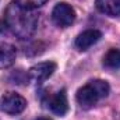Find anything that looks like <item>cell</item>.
<instances>
[{
  "label": "cell",
  "instance_id": "obj_1",
  "mask_svg": "<svg viewBox=\"0 0 120 120\" xmlns=\"http://www.w3.org/2000/svg\"><path fill=\"white\" fill-rule=\"evenodd\" d=\"M7 28L20 39H27L34 35L38 27V15L34 10L24 8L15 1L8 4L4 15Z\"/></svg>",
  "mask_w": 120,
  "mask_h": 120
},
{
  "label": "cell",
  "instance_id": "obj_2",
  "mask_svg": "<svg viewBox=\"0 0 120 120\" xmlns=\"http://www.w3.org/2000/svg\"><path fill=\"white\" fill-rule=\"evenodd\" d=\"M110 91V87L103 80H92L88 84H85L82 88L77 91V102L81 108L90 109L94 105L98 103L99 99L106 98Z\"/></svg>",
  "mask_w": 120,
  "mask_h": 120
},
{
  "label": "cell",
  "instance_id": "obj_3",
  "mask_svg": "<svg viewBox=\"0 0 120 120\" xmlns=\"http://www.w3.org/2000/svg\"><path fill=\"white\" fill-rule=\"evenodd\" d=\"M27 108V101L15 92H6L0 99V109L7 115H18Z\"/></svg>",
  "mask_w": 120,
  "mask_h": 120
},
{
  "label": "cell",
  "instance_id": "obj_4",
  "mask_svg": "<svg viewBox=\"0 0 120 120\" xmlns=\"http://www.w3.org/2000/svg\"><path fill=\"white\" fill-rule=\"evenodd\" d=\"M52 20L57 27H61V28L70 27L75 21V11L70 4L59 3L55 6L52 11Z\"/></svg>",
  "mask_w": 120,
  "mask_h": 120
},
{
  "label": "cell",
  "instance_id": "obj_5",
  "mask_svg": "<svg viewBox=\"0 0 120 120\" xmlns=\"http://www.w3.org/2000/svg\"><path fill=\"white\" fill-rule=\"evenodd\" d=\"M56 70V64L53 61H43V63H38L35 66H32L28 71V77L34 82L41 84L43 81H46L53 71Z\"/></svg>",
  "mask_w": 120,
  "mask_h": 120
},
{
  "label": "cell",
  "instance_id": "obj_6",
  "mask_svg": "<svg viewBox=\"0 0 120 120\" xmlns=\"http://www.w3.org/2000/svg\"><path fill=\"white\" fill-rule=\"evenodd\" d=\"M46 106L57 116H64L68 110V102H67V95H66V91L60 90L56 94L50 95L48 98V102H46Z\"/></svg>",
  "mask_w": 120,
  "mask_h": 120
},
{
  "label": "cell",
  "instance_id": "obj_7",
  "mask_svg": "<svg viewBox=\"0 0 120 120\" xmlns=\"http://www.w3.org/2000/svg\"><path fill=\"white\" fill-rule=\"evenodd\" d=\"M102 34L98 30H87L84 32H81L77 39H75V48L78 50H87L88 48H91L94 43H96L101 39Z\"/></svg>",
  "mask_w": 120,
  "mask_h": 120
},
{
  "label": "cell",
  "instance_id": "obj_8",
  "mask_svg": "<svg viewBox=\"0 0 120 120\" xmlns=\"http://www.w3.org/2000/svg\"><path fill=\"white\" fill-rule=\"evenodd\" d=\"M95 4L101 13L109 17L120 15V0H95Z\"/></svg>",
  "mask_w": 120,
  "mask_h": 120
},
{
  "label": "cell",
  "instance_id": "obj_9",
  "mask_svg": "<svg viewBox=\"0 0 120 120\" xmlns=\"http://www.w3.org/2000/svg\"><path fill=\"white\" fill-rule=\"evenodd\" d=\"M15 60V49L10 43H0V68L10 67Z\"/></svg>",
  "mask_w": 120,
  "mask_h": 120
},
{
  "label": "cell",
  "instance_id": "obj_10",
  "mask_svg": "<svg viewBox=\"0 0 120 120\" xmlns=\"http://www.w3.org/2000/svg\"><path fill=\"white\" fill-rule=\"evenodd\" d=\"M103 66L110 70L120 68V50L119 49H110L105 57H103Z\"/></svg>",
  "mask_w": 120,
  "mask_h": 120
},
{
  "label": "cell",
  "instance_id": "obj_11",
  "mask_svg": "<svg viewBox=\"0 0 120 120\" xmlns=\"http://www.w3.org/2000/svg\"><path fill=\"white\" fill-rule=\"evenodd\" d=\"M17 4H20L21 7L24 8H30V10H34L36 7H41L46 3V0H15Z\"/></svg>",
  "mask_w": 120,
  "mask_h": 120
},
{
  "label": "cell",
  "instance_id": "obj_12",
  "mask_svg": "<svg viewBox=\"0 0 120 120\" xmlns=\"http://www.w3.org/2000/svg\"><path fill=\"white\" fill-rule=\"evenodd\" d=\"M36 120H50V119H48V117H38Z\"/></svg>",
  "mask_w": 120,
  "mask_h": 120
}]
</instances>
